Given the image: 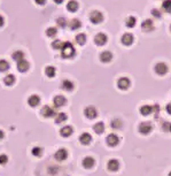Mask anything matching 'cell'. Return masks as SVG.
I'll return each instance as SVG.
<instances>
[{
    "mask_svg": "<svg viewBox=\"0 0 171 176\" xmlns=\"http://www.w3.org/2000/svg\"><path fill=\"white\" fill-rule=\"evenodd\" d=\"M61 53L63 58H72L75 54V47L70 41H65L61 47Z\"/></svg>",
    "mask_w": 171,
    "mask_h": 176,
    "instance_id": "obj_1",
    "label": "cell"
},
{
    "mask_svg": "<svg viewBox=\"0 0 171 176\" xmlns=\"http://www.w3.org/2000/svg\"><path fill=\"white\" fill-rule=\"evenodd\" d=\"M138 130H139V133H140L141 135H148V134H150L152 130H153V124H152V122H149V121L141 122V123L138 125Z\"/></svg>",
    "mask_w": 171,
    "mask_h": 176,
    "instance_id": "obj_2",
    "label": "cell"
},
{
    "mask_svg": "<svg viewBox=\"0 0 171 176\" xmlns=\"http://www.w3.org/2000/svg\"><path fill=\"white\" fill-rule=\"evenodd\" d=\"M84 115L89 120H94L98 116V110L94 106H87V107L84 108Z\"/></svg>",
    "mask_w": 171,
    "mask_h": 176,
    "instance_id": "obj_3",
    "label": "cell"
},
{
    "mask_svg": "<svg viewBox=\"0 0 171 176\" xmlns=\"http://www.w3.org/2000/svg\"><path fill=\"white\" fill-rule=\"evenodd\" d=\"M106 142H107V144L110 147H115V146L118 145L119 137L116 134H109V135L107 136V138H106Z\"/></svg>",
    "mask_w": 171,
    "mask_h": 176,
    "instance_id": "obj_4",
    "label": "cell"
},
{
    "mask_svg": "<svg viewBox=\"0 0 171 176\" xmlns=\"http://www.w3.org/2000/svg\"><path fill=\"white\" fill-rule=\"evenodd\" d=\"M90 20L92 21L93 23H100L104 20V14L101 13L100 11H92L90 13Z\"/></svg>",
    "mask_w": 171,
    "mask_h": 176,
    "instance_id": "obj_5",
    "label": "cell"
},
{
    "mask_svg": "<svg viewBox=\"0 0 171 176\" xmlns=\"http://www.w3.org/2000/svg\"><path fill=\"white\" fill-rule=\"evenodd\" d=\"M154 70H155V73L160 75V76H163V75H165L167 73H168V66L164 63V62H158L156 65H155V67H154Z\"/></svg>",
    "mask_w": 171,
    "mask_h": 176,
    "instance_id": "obj_6",
    "label": "cell"
},
{
    "mask_svg": "<svg viewBox=\"0 0 171 176\" xmlns=\"http://www.w3.org/2000/svg\"><path fill=\"white\" fill-rule=\"evenodd\" d=\"M130 85H131V82H130V80L128 77H121V78H118V81H117L118 89L123 90V91L128 90L130 88Z\"/></svg>",
    "mask_w": 171,
    "mask_h": 176,
    "instance_id": "obj_7",
    "label": "cell"
},
{
    "mask_svg": "<svg viewBox=\"0 0 171 176\" xmlns=\"http://www.w3.org/2000/svg\"><path fill=\"white\" fill-rule=\"evenodd\" d=\"M107 41H108V37H107V35L104 33V32H99V33H96L95 37H94V43H95L96 45H99V46L105 45L106 43H107Z\"/></svg>",
    "mask_w": 171,
    "mask_h": 176,
    "instance_id": "obj_8",
    "label": "cell"
},
{
    "mask_svg": "<svg viewBox=\"0 0 171 176\" xmlns=\"http://www.w3.org/2000/svg\"><path fill=\"white\" fill-rule=\"evenodd\" d=\"M134 41V37H133V35H132L131 32H125V33H123L122 35V38H121V41H122V44L123 45H125V46H130L132 43Z\"/></svg>",
    "mask_w": 171,
    "mask_h": 176,
    "instance_id": "obj_9",
    "label": "cell"
},
{
    "mask_svg": "<svg viewBox=\"0 0 171 176\" xmlns=\"http://www.w3.org/2000/svg\"><path fill=\"white\" fill-rule=\"evenodd\" d=\"M40 113H41V115L44 118H52V116L55 115V109L52 108L48 105H46V106H44L43 108L40 109Z\"/></svg>",
    "mask_w": 171,
    "mask_h": 176,
    "instance_id": "obj_10",
    "label": "cell"
},
{
    "mask_svg": "<svg viewBox=\"0 0 171 176\" xmlns=\"http://www.w3.org/2000/svg\"><path fill=\"white\" fill-rule=\"evenodd\" d=\"M54 158L57 160V161H63L68 158V152H67L66 149H59L55 154H54Z\"/></svg>",
    "mask_w": 171,
    "mask_h": 176,
    "instance_id": "obj_11",
    "label": "cell"
},
{
    "mask_svg": "<svg viewBox=\"0 0 171 176\" xmlns=\"http://www.w3.org/2000/svg\"><path fill=\"white\" fill-rule=\"evenodd\" d=\"M53 103H54V106L55 107H62L65 106L67 103V99L63 97V95H55L54 99H53Z\"/></svg>",
    "mask_w": 171,
    "mask_h": 176,
    "instance_id": "obj_12",
    "label": "cell"
},
{
    "mask_svg": "<svg viewBox=\"0 0 171 176\" xmlns=\"http://www.w3.org/2000/svg\"><path fill=\"white\" fill-rule=\"evenodd\" d=\"M82 165H83L84 168L91 169L92 167H94V165H95V160L93 159L92 157H85V158L83 159V161H82Z\"/></svg>",
    "mask_w": 171,
    "mask_h": 176,
    "instance_id": "obj_13",
    "label": "cell"
},
{
    "mask_svg": "<svg viewBox=\"0 0 171 176\" xmlns=\"http://www.w3.org/2000/svg\"><path fill=\"white\" fill-rule=\"evenodd\" d=\"M141 29H143V31H152V30L154 29V23H153V21H152L150 19L144 20L143 23H141Z\"/></svg>",
    "mask_w": 171,
    "mask_h": 176,
    "instance_id": "obj_14",
    "label": "cell"
},
{
    "mask_svg": "<svg viewBox=\"0 0 171 176\" xmlns=\"http://www.w3.org/2000/svg\"><path fill=\"white\" fill-rule=\"evenodd\" d=\"M107 168H108V170H110V172H117L119 169V162L116 159H111V160H109L108 163H107Z\"/></svg>",
    "mask_w": 171,
    "mask_h": 176,
    "instance_id": "obj_15",
    "label": "cell"
},
{
    "mask_svg": "<svg viewBox=\"0 0 171 176\" xmlns=\"http://www.w3.org/2000/svg\"><path fill=\"white\" fill-rule=\"evenodd\" d=\"M79 142L83 145H89L92 142V136L90 135L89 133H83L82 135L79 136Z\"/></svg>",
    "mask_w": 171,
    "mask_h": 176,
    "instance_id": "obj_16",
    "label": "cell"
},
{
    "mask_svg": "<svg viewBox=\"0 0 171 176\" xmlns=\"http://www.w3.org/2000/svg\"><path fill=\"white\" fill-rule=\"evenodd\" d=\"M39 103H40V98L37 95H32L28 98V104H29V106H31V107L38 106Z\"/></svg>",
    "mask_w": 171,
    "mask_h": 176,
    "instance_id": "obj_17",
    "label": "cell"
},
{
    "mask_svg": "<svg viewBox=\"0 0 171 176\" xmlns=\"http://www.w3.org/2000/svg\"><path fill=\"white\" fill-rule=\"evenodd\" d=\"M111 59H113V53H111L110 51H104V52H101V54H100V60H101V62L107 63V62H109Z\"/></svg>",
    "mask_w": 171,
    "mask_h": 176,
    "instance_id": "obj_18",
    "label": "cell"
},
{
    "mask_svg": "<svg viewBox=\"0 0 171 176\" xmlns=\"http://www.w3.org/2000/svg\"><path fill=\"white\" fill-rule=\"evenodd\" d=\"M72 133H74V129L70 125H65L60 130V135L62 136V137H69V136L72 135Z\"/></svg>",
    "mask_w": 171,
    "mask_h": 176,
    "instance_id": "obj_19",
    "label": "cell"
},
{
    "mask_svg": "<svg viewBox=\"0 0 171 176\" xmlns=\"http://www.w3.org/2000/svg\"><path fill=\"white\" fill-rule=\"evenodd\" d=\"M93 130H94L95 134L101 135V134H104V131H105V124H104L102 122H96V123L93 125Z\"/></svg>",
    "mask_w": 171,
    "mask_h": 176,
    "instance_id": "obj_20",
    "label": "cell"
},
{
    "mask_svg": "<svg viewBox=\"0 0 171 176\" xmlns=\"http://www.w3.org/2000/svg\"><path fill=\"white\" fill-rule=\"evenodd\" d=\"M152 112H153V107L150 105H144V106L140 107V114L144 115V116L152 114Z\"/></svg>",
    "mask_w": 171,
    "mask_h": 176,
    "instance_id": "obj_21",
    "label": "cell"
},
{
    "mask_svg": "<svg viewBox=\"0 0 171 176\" xmlns=\"http://www.w3.org/2000/svg\"><path fill=\"white\" fill-rule=\"evenodd\" d=\"M17 69H18L20 71H22V73L26 71V70L29 69V62L26 61V60H21V61H18V62H17Z\"/></svg>",
    "mask_w": 171,
    "mask_h": 176,
    "instance_id": "obj_22",
    "label": "cell"
},
{
    "mask_svg": "<svg viewBox=\"0 0 171 176\" xmlns=\"http://www.w3.org/2000/svg\"><path fill=\"white\" fill-rule=\"evenodd\" d=\"M61 86H62V89L66 90V91H72V89H74V83L71 81H69V80H65V81H62Z\"/></svg>",
    "mask_w": 171,
    "mask_h": 176,
    "instance_id": "obj_23",
    "label": "cell"
},
{
    "mask_svg": "<svg viewBox=\"0 0 171 176\" xmlns=\"http://www.w3.org/2000/svg\"><path fill=\"white\" fill-rule=\"evenodd\" d=\"M110 127L113 129H115V130H118V129H121L123 127V123H122V121L119 119H113L111 122H110Z\"/></svg>",
    "mask_w": 171,
    "mask_h": 176,
    "instance_id": "obj_24",
    "label": "cell"
},
{
    "mask_svg": "<svg viewBox=\"0 0 171 176\" xmlns=\"http://www.w3.org/2000/svg\"><path fill=\"white\" fill-rule=\"evenodd\" d=\"M67 8H68L70 12H75V11H77V8H78V2H77L76 0H70V1L67 4Z\"/></svg>",
    "mask_w": 171,
    "mask_h": 176,
    "instance_id": "obj_25",
    "label": "cell"
},
{
    "mask_svg": "<svg viewBox=\"0 0 171 176\" xmlns=\"http://www.w3.org/2000/svg\"><path fill=\"white\" fill-rule=\"evenodd\" d=\"M67 121V115L65 113H57L56 115H55V122L57 123V124H60V123H63V122Z\"/></svg>",
    "mask_w": 171,
    "mask_h": 176,
    "instance_id": "obj_26",
    "label": "cell"
},
{
    "mask_svg": "<svg viewBox=\"0 0 171 176\" xmlns=\"http://www.w3.org/2000/svg\"><path fill=\"white\" fill-rule=\"evenodd\" d=\"M136 22H137V19H136L134 16H132V15L128 16V17L125 19V24L129 28L134 27V26H136Z\"/></svg>",
    "mask_w": 171,
    "mask_h": 176,
    "instance_id": "obj_27",
    "label": "cell"
},
{
    "mask_svg": "<svg viewBox=\"0 0 171 176\" xmlns=\"http://www.w3.org/2000/svg\"><path fill=\"white\" fill-rule=\"evenodd\" d=\"M76 43L79 44V45H83V44H85L86 43V35L85 33H83V32H80L78 35H76Z\"/></svg>",
    "mask_w": 171,
    "mask_h": 176,
    "instance_id": "obj_28",
    "label": "cell"
},
{
    "mask_svg": "<svg viewBox=\"0 0 171 176\" xmlns=\"http://www.w3.org/2000/svg\"><path fill=\"white\" fill-rule=\"evenodd\" d=\"M80 26H82V23H80V21H79L78 19H72V20H70V22H69V27L71 28L72 30L78 29Z\"/></svg>",
    "mask_w": 171,
    "mask_h": 176,
    "instance_id": "obj_29",
    "label": "cell"
},
{
    "mask_svg": "<svg viewBox=\"0 0 171 176\" xmlns=\"http://www.w3.org/2000/svg\"><path fill=\"white\" fill-rule=\"evenodd\" d=\"M13 59L16 60L17 62L21 61V60H24V54H23V52H22V51H15L13 53Z\"/></svg>",
    "mask_w": 171,
    "mask_h": 176,
    "instance_id": "obj_30",
    "label": "cell"
},
{
    "mask_svg": "<svg viewBox=\"0 0 171 176\" xmlns=\"http://www.w3.org/2000/svg\"><path fill=\"white\" fill-rule=\"evenodd\" d=\"M162 8H163V11L171 13V0H164L162 2Z\"/></svg>",
    "mask_w": 171,
    "mask_h": 176,
    "instance_id": "obj_31",
    "label": "cell"
},
{
    "mask_svg": "<svg viewBox=\"0 0 171 176\" xmlns=\"http://www.w3.org/2000/svg\"><path fill=\"white\" fill-rule=\"evenodd\" d=\"M4 82H5V84H6V85H12V84H14V82H15V77H14V75H12V74L6 75V77L4 78Z\"/></svg>",
    "mask_w": 171,
    "mask_h": 176,
    "instance_id": "obj_32",
    "label": "cell"
},
{
    "mask_svg": "<svg viewBox=\"0 0 171 176\" xmlns=\"http://www.w3.org/2000/svg\"><path fill=\"white\" fill-rule=\"evenodd\" d=\"M56 28H54V27H50V28H47V30H46V35L48 36V37H55L56 36Z\"/></svg>",
    "mask_w": 171,
    "mask_h": 176,
    "instance_id": "obj_33",
    "label": "cell"
},
{
    "mask_svg": "<svg viewBox=\"0 0 171 176\" xmlns=\"http://www.w3.org/2000/svg\"><path fill=\"white\" fill-rule=\"evenodd\" d=\"M45 74L48 76V77H53L55 75V68L52 67V66H48L45 69Z\"/></svg>",
    "mask_w": 171,
    "mask_h": 176,
    "instance_id": "obj_34",
    "label": "cell"
},
{
    "mask_svg": "<svg viewBox=\"0 0 171 176\" xmlns=\"http://www.w3.org/2000/svg\"><path fill=\"white\" fill-rule=\"evenodd\" d=\"M9 68V65L6 60H0V71H5Z\"/></svg>",
    "mask_w": 171,
    "mask_h": 176,
    "instance_id": "obj_35",
    "label": "cell"
},
{
    "mask_svg": "<svg viewBox=\"0 0 171 176\" xmlns=\"http://www.w3.org/2000/svg\"><path fill=\"white\" fill-rule=\"evenodd\" d=\"M32 154H33L35 157H40V155L43 154V149L39 147V146L33 147V149H32Z\"/></svg>",
    "mask_w": 171,
    "mask_h": 176,
    "instance_id": "obj_36",
    "label": "cell"
},
{
    "mask_svg": "<svg viewBox=\"0 0 171 176\" xmlns=\"http://www.w3.org/2000/svg\"><path fill=\"white\" fill-rule=\"evenodd\" d=\"M56 23H57V26L61 28L66 27L67 24V21L65 17H57V20H56Z\"/></svg>",
    "mask_w": 171,
    "mask_h": 176,
    "instance_id": "obj_37",
    "label": "cell"
},
{
    "mask_svg": "<svg viewBox=\"0 0 171 176\" xmlns=\"http://www.w3.org/2000/svg\"><path fill=\"white\" fill-rule=\"evenodd\" d=\"M62 45H63V43L60 39H56V41H54L52 43V47H54V48H61Z\"/></svg>",
    "mask_w": 171,
    "mask_h": 176,
    "instance_id": "obj_38",
    "label": "cell"
},
{
    "mask_svg": "<svg viewBox=\"0 0 171 176\" xmlns=\"http://www.w3.org/2000/svg\"><path fill=\"white\" fill-rule=\"evenodd\" d=\"M8 161V158L6 154H0V165H5Z\"/></svg>",
    "mask_w": 171,
    "mask_h": 176,
    "instance_id": "obj_39",
    "label": "cell"
},
{
    "mask_svg": "<svg viewBox=\"0 0 171 176\" xmlns=\"http://www.w3.org/2000/svg\"><path fill=\"white\" fill-rule=\"evenodd\" d=\"M150 13H152L153 16H155V17H160V16H161V11H158L156 8H153Z\"/></svg>",
    "mask_w": 171,
    "mask_h": 176,
    "instance_id": "obj_40",
    "label": "cell"
},
{
    "mask_svg": "<svg viewBox=\"0 0 171 176\" xmlns=\"http://www.w3.org/2000/svg\"><path fill=\"white\" fill-rule=\"evenodd\" d=\"M167 112H168L169 114H171V103H169V104L167 105Z\"/></svg>",
    "mask_w": 171,
    "mask_h": 176,
    "instance_id": "obj_41",
    "label": "cell"
},
{
    "mask_svg": "<svg viewBox=\"0 0 171 176\" xmlns=\"http://www.w3.org/2000/svg\"><path fill=\"white\" fill-rule=\"evenodd\" d=\"M36 2H37V4H39V5H43V4L45 2V0H36Z\"/></svg>",
    "mask_w": 171,
    "mask_h": 176,
    "instance_id": "obj_42",
    "label": "cell"
},
{
    "mask_svg": "<svg viewBox=\"0 0 171 176\" xmlns=\"http://www.w3.org/2000/svg\"><path fill=\"white\" fill-rule=\"evenodd\" d=\"M2 138H4V131L0 130V139H2Z\"/></svg>",
    "mask_w": 171,
    "mask_h": 176,
    "instance_id": "obj_43",
    "label": "cell"
},
{
    "mask_svg": "<svg viewBox=\"0 0 171 176\" xmlns=\"http://www.w3.org/2000/svg\"><path fill=\"white\" fill-rule=\"evenodd\" d=\"M54 1H55V2H56V4H61V2H62V1H63V0H54Z\"/></svg>",
    "mask_w": 171,
    "mask_h": 176,
    "instance_id": "obj_44",
    "label": "cell"
},
{
    "mask_svg": "<svg viewBox=\"0 0 171 176\" xmlns=\"http://www.w3.org/2000/svg\"><path fill=\"white\" fill-rule=\"evenodd\" d=\"M2 23H4V20H2V17L0 16V26H2Z\"/></svg>",
    "mask_w": 171,
    "mask_h": 176,
    "instance_id": "obj_45",
    "label": "cell"
},
{
    "mask_svg": "<svg viewBox=\"0 0 171 176\" xmlns=\"http://www.w3.org/2000/svg\"><path fill=\"white\" fill-rule=\"evenodd\" d=\"M168 131H171V123H169V128H168Z\"/></svg>",
    "mask_w": 171,
    "mask_h": 176,
    "instance_id": "obj_46",
    "label": "cell"
},
{
    "mask_svg": "<svg viewBox=\"0 0 171 176\" xmlns=\"http://www.w3.org/2000/svg\"><path fill=\"white\" fill-rule=\"evenodd\" d=\"M168 176H171V172L169 173V174H168Z\"/></svg>",
    "mask_w": 171,
    "mask_h": 176,
    "instance_id": "obj_47",
    "label": "cell"
},
{
    "mask_svg": "<svg viewBox=\"0 0 171 176\" xmlns=\"http://www.w3.org/2000/svg\"><path fill=\"white\" fill-rule=\"evenodd\" d=\"M170 30H171V26H170Z\"/></svg>",
    "mask_w": 171,
    "mask_h": 176,
    "instance_id": "obj_48",
    "label": "cell"
}]
</instances>
